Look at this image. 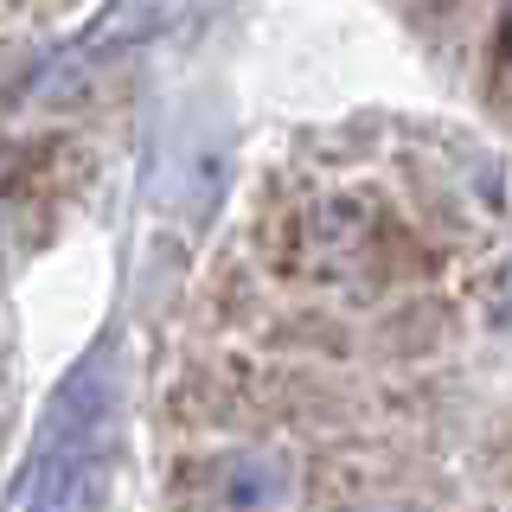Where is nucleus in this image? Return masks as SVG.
Masks as SVG:
<instances>
[{"label": "nucleus", "instance_id": "nucleus-1", "mask_svg": "<svg viewBox=\"0 0 512 512\" xmlns=\"http://www.w3.org/2000/svg\"><path fill=\"white\" fill-rule=\"evenodd\" d=\"M295 493V468L276 448H237L212 468V512H282Z\"/></svg>", "mask_w": 512, "mask_h": 512}, {"label": "nucleus", "instance_id": "nucleus-2", "mask_svg": "<svg viewBox=\"0 0 512 512\" xmlns=\"http://www.w3.org/2000/svg\"><path fill=\"white\" fill-rule=\"evenodd\" d=\"M506 52H512V20H506Z\"/></svg>", "mask_w": 512, "mask_h": 512}]
</instances>
